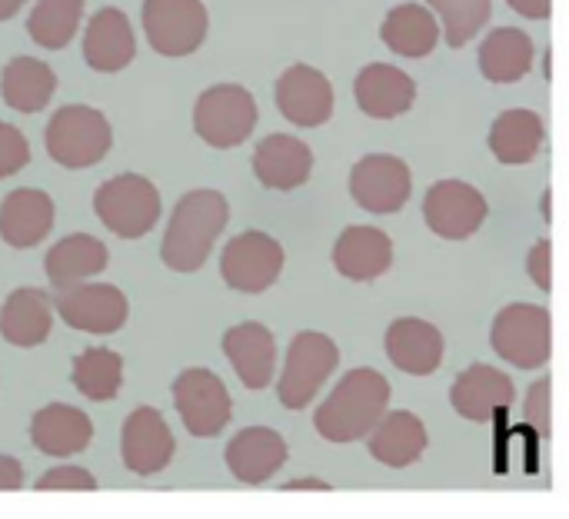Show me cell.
<instances>
[{"label": "cell", "instance_id": "obj_1", "mask_svg": "<svg viewBox=\"0 0 569 519\" xmlns=\"http://www.w3.org/2000/svg\"><path fill=\"white\" fill-rule=\"evenodd\" d=\"M230 203L220 190H190L177 200L173 217L163 233L160 257L173 273H197L210 253L220 233L227 230Z\"/></svg>", "mask_w": 569, "mask_h": 519}, {"label": "cell", "instance_id": "obj_2", "mask_svg": "<svg viewBox=\"0 0 569 519\" xmlns=\"http://www.w3.org/2000/svg\"><path fill=\"white\" fill-rule=\"evenodd\" d=\"M387 407H390L387 377L370 367H357L320 403L313 427L330 443H357L380 423Z\"/></svg>", "mask_w": 569, "mask_h": 519}, {"label": "cell", "instance_id": "obj_3", "mask_svg": "<svg viewBox=\"0 0 569 519\" xmlns=\"http://www.w3.org/2000/svg\"><path fill=\"white\" fill-rule=\"evenodd\" d=\"M43 147L53 163L67 170H83L107 157V150L113 147V130L97 107L67 103L50 117L43 130Z\"/></svg>", "mask_w": 569, "mask_h": 519}, {"label": "cell", "instance_id": "obj_4", "mask_svg": "<svg viewBox=\"0 0 569 519\" xmlns=\"http://www.w3.org/2000/svg\"><path fill=\"white\" fill-rule=\"evenodd\" d=\"M93 210H97V220L113 237L140 240V237H147L157 227L163 203H160V190L147 177L120 173V177H113V180L97 187Z\"/></svg>", "mask_w": 569, "mask_h": 519}, {"label": "cell", "instance_id": "obj_5", "mask_svg": "<svg viewBox=\"0 0 569 519\" xmlns=\"http://www.w3.org/2000/svg\"><path fill=\"white\" fill-rule=\"evenodd\" d=\"M257 100L240 83H217L197 97L193 130L213 150H233L257 130Z\"/></svg>", "mask_w": 569, "mask_h": 519}, {"label": "cell", "instance_id": "obj_6", "mask_svg": "<svg viewBox=\"0 0 569 519\" xmlns=\"http://www.w3.org/2000/svg\"><path fill=\"white\" fill-rule=\"evenodd\" d=\"M493 350L517 370H540L553 357V320L547 307L510 303L490 330Z\"/></svg>", "mask_w": 569, "mask_h": 519}, {"label": "cell", "instance_id": "obj_7", "mask_svg": "<svg viewBox=\"0 0 569 519\" xmlns=\"http://www.w3.org/2000/svg\"><path fill=\"white\" fill-rule=\"evenodd\" d=\"M337 363H340V350L327 333H317V330L297 333L287 350L283 373L277 383L280 403L287 410H307L313 397L320 393V387L333 377Z\"/></svg>", "mask_w": 569, "mask_h": 519}, {"label": "cell", "instance_id": "obj_8", "mask_svg": "<svg viewBox=\"0 0 569 519\" xmlns=\"http://www.w3.org/2000/svg\"><path fill=\"white\" fill-rule=\"evenodd\" d=\"M173 407L183 430L197 440H210L227 430L233 417V400L213 370L193 367L173 380Z\"/></svg>", "mask_w": 569, "mask_h": 519}, {"label": "cell", "instance_id": "obj_9", "mask_svg": "<svg viewBox=\"0 0 569 519\" xmlns=\"http://www.w3.org/2000/svg\"><path fill=\"white\" fill-rule=\"evenodd\" d=\"M143 33L160 57H190L210 30L203 0H143Z\"/></svg>", "mask_w": 569, "mask_h": 519}, {"label": "cell", "instance_id": "obj_10", "mask_svg": "<svg viewBox=\"0 0 569 519\" xmlns=\"http://www.w3.org/2000/svg\"><path fill=\"white\" fill-rule=\"evenodd\" d=\"M283 263H287V253L280 247V240L263 230H247V233L233 237L220 253L223 283L240 293L270 290L280 280Z\"/></svg>", "mask_w": 569, "mask_h": 519}, {"label": "cell", "instance_id": "obj_11", "mask_svg": "<svg viewBox=\"0 0 569 519\" xmlns=\"http://www.w3.org/2000/svg\"><path fill=\"white\" fill-rule=\"evenodd\" d=\"M53 310L70 330H80L90 337L117 333L130 317V303H127L123 290L110 287V283H87V280L63 287L57 293Z\"/></svg>", "mask_w": 569, "mask_h": 519}, {"label": "cell", "instance_id": "obj_12", "mask_svg": "<svg viewBox=\"0 0 569 519\" xmlns=\"http://www.w3.org/2000/svg\"><path fill=\"white\" fill-rule=\"evenodd\" d=\"M487 213H490L487 197L463 180H440L427 190V200H423L427 227L443 240L473 237L483 227Z\"/></svg>", "mask_w": 569, "mask_h": 519}, {"label": "cell", "instance_id": "obj_13", "mask_svg": "<svg viewBox=\"0 0 569 519\" xmlns=\"http://www.w3.org/2000/svg\"><path fill=\"white\" fill-rule=\"evenodd\" d=\"M413 190L410 167L393 153H370L350 170V197L367 213H397Z\"/></svg>", "mask_w": 569, "mask_h": 519}, {"label": "cell", "instance_id": "obj_14", "mask_svg": "<svg viewBox=\"0 0 569 519\" xmlns=\"http://www.w3.org/2000/svg\"><path fill=\"white\" fill-rule=\"evenodd\" d=\"M173 450H177V440H173V433H170L160 410L140 407L123 420L120 457H123V467L133 477H157L160 470L170 467Z\"/></svg>", "mask_w": 569, "mask_h": 519}, {"label": "cell", "instance_id": "obj_15", "mask_svg": "<svg viewBox=\"0 0 569 519\" xmlns=\"http://www.w3.org/2000/svg\"><path fill=\"white\" fill-rule=\"evenodd\" d=\"M333 103V83L310 63H293L277 80V107L293 127H323Z\"/></svg>", "mask_w": 569, "mask_h": 519}, {"label": "cell", "instance_id": "obj_16", "mask_svg": "<svg viewBox=\"0 0 569 519\" xmlns=\"http://www.w3.org/2000/svg\"><path fill=\"white\" fill-rule=\"evenodd\" d=\"M137 57L133 23L120 7H100L83 30V60L97 73H120Z\"/></svg>", "mask_w": 569, "mask_h": 519}, {"label": "cell", "instance_id": "obj_17", "mask_svg": "<svg viewBox=\"0 0 569 519\" xmlns=\"http://www.w3.org/2000/svg\"><path fill=\"white\" fill-rule=\"evenodd\" d=\"M57 220L53 197L37 187H17L0 203V240L13 250L37 247L50 237Z\"/></svg>", "mask_w": 569, "mask_h": 519}, {"label": "cell", "instance_id": "obj_18", "mask_svg": "<svg viewBox=\"0 0 569 519\" xmlns=\"http://www.w3.org/2000/svg\"><path fill=\"white\" fill-rule=\"evenodd\" d=\"M227 470L247 483V487H260L270 477H277L287 463V440L270 430V427H247L240 430L227 450H223Z\"/></svg>", "mask_w": 569, "mask_h": 519}, {"label": "cell", "instance_id": "obj_19", "mask_svg": "<svg viewBox=\"0 0 569 519\" xmlns=\"http://www.w3.org/2000/svg\"><path fill=\"white\" fill-rule=\"evenodd\" d=\"M253 173L267 190H297L313 173V150L293 133H270L253 150Z\"/></svg>", "mask_w": 569, "mask_h": 519}, {"label": "cell", "instance_id": "obj_20", "mask_svg": "<svg viewBox=\"0 0 569 519\" xmlns=\"http://www.w3.org/2000/svg\"><path fill=\"white\" fill-rule=\"evenodd\" d=\"M383 347H387L390 363L410 377H430L443 363V333L420 317L393 320L387 327Z\"/></svg>", "mask_w": 569, "mask_h": 519}, {"label": "cell", "instance_id": "obj_21", "mask_svg": "<svg viewBox=\"0 0 569 519\" xmlns=\"http://www.w3.org/2000/svg\"><path fill=\"white\" fill-rule=\"evenodd\" d=\"M513 397H517L513 380L487 363H477L467 373H460L450 390L453 410L470 423H490L497 413H503L513 403Z\"/></svg>", "mask_w": 569, "mask_h": 519}, {"label": "cell", "instance_id": "obj_22", "mask_svg": "<svg viewBox=\"0 0 569 519\" xmlns=\"http://www.w3.org/2000/svg\"><path fill=\"white\" fill-rule=\"evenodd\" d=\"M223 353L247 390H267L277 373V343L263 323H237L223 333Z\"/></svg>", "mask_w": 569, "mask_h": 519}, {"label": "cell", "instance_id": "obj_23", "mask_svg": "<svg viewBox=\"0 0 569 519\" xmlns=\"http://www.w3.org/2000/svg\"><path fill=\"white\" fill-rule=\"evenodd\" d=\"M357 107L373 120H393L407 113L417 100V83L400 67L390 63H367L353 80Z\"/></svg>", "mask_w": 569, "mask_h": 519}, {"label": "cell", "instance_id": "obj_24", "mask_svg": "<svg viewBox=\"0 0 569 519\" xmlns=\"http://www.w3.org/2000/svg\"><path fill=\"white\" fill-rule=\"evenodd\" d=\"M93 440V423L80 407L70 403H50L40 407L30 420V443L43 457H73L83 453Z\"/></svg>", "mask_w": 569, "mask_h": 519}, {"label": "cell", "instance_id": "obj_25", "mask_svg": "<svg viewBox=\"0 0 569 519\" xmlns=\"http://www.w3.org/2000/svg\"><path fill=\"white\" fill-rule=\"evenodd\" d=\"M333 267L347 280L370 283L393 267V240L377 227H347L333 247Z\"/></svg>", "mask_w": 569, "mask_h": 519}, {"label": "cell", "instance_id": "obj_26", "mask_svg": "<svg viewBox=\"0 0 569 519\" xmlns=\"http://www.w3.org/2000/svg\"><path fill=\"white\" fill-rule=\"evenodd\" d=\"M53 330V300L37 287H17L0 307V337L13 347H40Z\"/></svg>", "mask_w": 569, "mask_h": 519}, {"label": "cell", "instance_id": "obj_27", "mask_svg": "<svg viewBox=\"0 0 569 519\" xmlns=\"http://www.w3.org/2000/svg\"><path fill=\"white\" fill-rule=\"evenodd\" d=\"M110 263V250L103 240L90 237V233H70L60 243H53L43 257V270L47 280L63 290L83 280H93L97 273H103Z\"/></svg>", "mask_w": 569, "mask_h": 519}, {"label": "cell", "instance_id": "obj_28", "mask_svg": "<svg viewBox=\"0 0 569 519\" xmlns=\"http://www.w3.org/2000/svg\"><path fill=\"white\" fill-rule=\"evenodd\" d=\"M367 437H370V443H367L370 457L383 467H393V470L417 463L427 450V427L420 417H413L407 410L383 413L380 423Z\"/></svg>", "mask_w": 569, "mask_h": 519}, {"label": "cell", "instance_id": "obj_29", "mask_svg": "<svg viewBox=\"0 0 569 519\" xmlns=\"http://www.w3.org/2000/svg\"><path fill=\"white\" fill-rule=\"evenodd\" d=\"M57 90V73L40 57H13L0 73V97L20 113H40Z\"/></svg>", "mask_w": 569, "mask_h": 519}, {"label": "cell", "instance_id": "obj_30", "mask_svg": "<svg viewBox=\"0 0 569 519\" xmlns=\"http://www.w3.org/2000/svg\"><path fill=\"white\" fill-rule=\"evenodd\" d=\"M533 67V40L520 27H497L480 43V70L490 83H517Z\"/></svg>", "mask_w": 569, "mask_h": 519}, {"label": "cell", "instance_id": "obj_31", "mask_svg": "<svg viewBox=\"0 0 569 519\" xmlns=\"http://www.w3.org/2000/svg\"><path fill=\"white\" fill-rule=\"evenodd\" d=\"M380 37L393 53L420 60L437 47L440 23L423 3H400V7H393L387 13V20L380 27Z\"/></svg>", "mask_w": 569, "mask_h": 519}, {"label": "cell", "instance_id": "obj_32", "mask_svg": "<svg viewBox=\"0 0 569 519\" xmlns=\"http://www.w3.org/2000/svg\"><path fill=\"white\" fill-rule=\"evenodd\" d=\"M543 147V117L533 110H503L490 127V150L500 163H530Z\"/></svg>", "mask_w": 569, "mask_h": 519}, {"label": "cell", "instance_id": "obj_33", "mask_svg": "<svg viewBox=\"0 0 569 519\" xmlns=\"http://www.w3.org/2000/svg\"><path fill=\"white\" fill-rule=\"evenodd\" d=\"M73 387L80 390V397L93 403L117 400L123 387V357L107 347H87L73 360Z\"/></svg>", "mask_w": 569, "mask_h": 519}, {"label": "cell", "instance_id": "obj_34", "mask_svg": "<svg viewBox=\"0 0 569 519\" xmlns=\"http://www.w3.org/2000/svg\"><path fill=\"white\" fill-rule=\"evenodd\" d=\"M83 20V0H37L27 17V33L43 50H63Z\"/></svg>", "mask_w": 569, "mask_h": 519}, {"label": "cell", "instance_id": "obj_35", "mask_svg": "<svg viewBox=\"0 0 569 519\" xmlns=\"http://www.w3.org/2000/svg\"><path fill=\"white\" fill-rule=\"evenodd\" d=\"M427 3L440 13L450 47H463L467 40H473L493 13V0H427Z\"/></svg>", "mask_w": 569, "mask_h": 519}, {"label": "cell", "instance_id": "obj_36", "mask_svg": "<svg viewBox=\"0 0 569 519\" xmlns=\"http://www.w3.org/2000/svg\"><path fill=\"white\" fill-rule=\"evenodd\" d=\"M27 163H30V143L23 130L0 120V180L17 177Z\"/></svg>", "mask_w": 569, "mask_h": 519}, {"label": "cell", "instance_id": "obj_37", "mask_svg": "<svg viewBox=\"0 0 569 519\" xmlns=\"http://www.w3.org/2000/svg\"><path fill=\"white\" fill-rule=\"evenodd\" d=\"M37 490H40V493H50V490L90 493V490H97V480H93V473H87L83 467H53V470H47V473L37 480Z\"/></svg>", "mask_w": 569, "mask_h": 519}, {"label": "cell", "instance_id": "obj_38", "mask_svg": "<svg viewBox=\"0 0 569 519\" xmlns=\"http://www.w3.org/2000/svg\"><path fill=\"white\" fill-rule=\"evenodd\" d=\"M523 417L527 423L550 440V377L537 380L527 393V407H523Z\"/></svg>", "mask_w": 569, "mask_h": 519}, {"label": "cell", "instance_id": "obj_39", "mask_svg": "<svg viewBox=\"0 0 569 519\" xmlns=\"http://www.w3.org/2000/svg\"><path fill=\"white\" fill-rule=\"evenodd\" d=\"M550 257H553V247H550V240H540L533 250H530V257H527V270H530V277H533V283L543 290V293H550V287H553V273H550Z\"/></svg>", "mask_w": 569, "mask_h": 519}, {"label": "cell", "instance_id": "obj_40", "mask_svg": "<svg viewBox=\"0 0 569 519\" xmlns=\"http://www.w3.org/2000/svg\"><path fill=\"white\" fill-rule=\"evenodd\" d=\"M23 483H27V480H23L20 460L0 453V493H7V490H23Z\"/></svg>", "mask_w": 569, "mask_h": 519}, {"label": "cell", "instance_id": "obj_41", "mask_svg": "<svg viewBox=\"0 0 569 519\" xmlns=\"http://www.w3.org/2000/svg\"><path fill=\"white\" fill-rule=\"evenodd\" d=\"M520 17H530V20H547L553 13V0H507Z\"/></svg>", "mask_w": 569, "mask_h": 519}, {"label": "cell", "instance_id": "obj_42", "mask_svg": "<svg viewBox=\"0 0 569 519\" xmlns=\"http://www.w3.org/2000/svg\"><path fill=\"white\" fill-rule=\"evenodd\" d=\"M283 490L287 493H297V490H320V493H327L330 483H323V480H290V483H283Z\"/></svg>", "mask_w": 569, "mask_h": 519}, {"label": "cell", "instance_id": "obj_43", "mask_svg": "<svg viewBox=\"0 0 569 519\" xmlns=\"http://www.w3.org/2000/svg\"><path fill=\"white\" fill-rule=\"evenodd\" d=\"M23 3H27V0H0V23L10 20V17H17Z\"/></svg>", "mask_w": 569, "mask_h": 519}]
</instances>
